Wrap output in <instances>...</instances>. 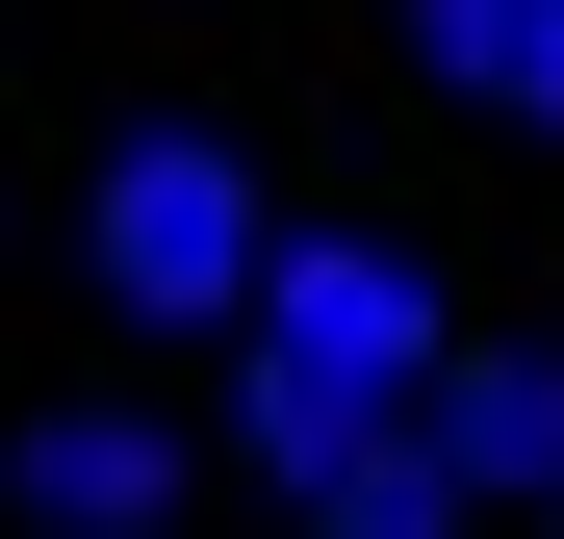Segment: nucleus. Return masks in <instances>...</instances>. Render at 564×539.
<instances>
[{
	"label": "nucleus",
	"instance_id": "obj_2",
	"mask_svg": "<svg viewBox=\"0 0 564 539\" xmlns=\"http://www.w3.org/2000/svg\"><path fill=\"white\" fill-rule=\"evenodd\" d=\"M257 359H308V386H359V411H436L462 386V309H436V257H386V231H282Z\"/></svg>",
	"mask_w": 564,
	"mask_h": 539
},
{
	"label": "nucleus",
	"instance_id": "obj_7",
	"mask_svg": "<svg viewBox=\"0 0 564 539\" xmlns=\"http://www.w3.org/2000/svg\"><path fill=\"white\" fill-rule=\"evenodd\" d=\"M411 52H436V77H513V52H539V0H411Z\"/></svg>",
	"mask_w": 564,
	"mask_h": 539
},
{
	"label": "nucleus",
	"instance_id": "obj_1",
	"mask_svg": "<svg viewBox=\"0 0 564 539\" xmlns=\"http://www.w3.org/2000/svg\"><path fill=\"white\" fill-rule=\"evenodd\" d=\"M77 257H104L129 334H257L282 231H257V154L231 129H104V180H77Z\"/></svg>",
	"mask_w": 564,
	"mask_h": 539
},
{
	"label": "nucleus",
	"instance_id": "obj_8",
	"mask_svg": "<svg viewBox=\"0 0 564 539\" xmlns=\"http://www.w3.org/2000/svg\"><path fill=\"white\" fill-rule=\"evenodd\" d=\"M513 104H539V129H564V0H539V52H513Z\"/></svg>",
	"mask_w": 564,
	"mask_h": 539
},
{
	"label": "nucleus",
	"instance_id": "obj_3",
	"mask_svg": "<svg viewBox=\"0 0 564 539\" xmlns=\"http://www.w3.org/2000/svg\"><path fill=\"white\" fill-rule=\"evenodd\" d=\"M411 436H436L462 488H539V514H564V334H462V386H436Z\"/></svg>",
	"mask_w": 564,
	"mask_h": 539
},
{
	"label": "nucleus",
	"instance_id": "obj_4",
	"mask_svg": "<svg viewBox=\"0 0 564 539\" xmlns=\"http://www.w3.org/2000/svg\"><path fill=\"white\" fill-rule=\"evenodd\" d=\"M0 488H26L52 539H154V514H180V436H154V411H26Z\"/></svg>",
	"mask_w": 564,
	"mask_h": 539
},
{
	"label": "nucleus",
	"instance_id": "obj_6",
	"mask_svg": "<svg viewBox=\"0 0 564 539\" xmlns=\"http://www.w3.org/2000/svg\"><path fill=\"white\" fill-rule=\"evenodd\" d=\"M462 514H488V488H462L436 436H359V463L308 488V539H462Z\"/></svg>",
	"mask_w": 564,
	"mask_h": 539
},
{
	"label": "nucleus",
	"instance_id": "obj_5",
	"mask_svg": "<svg viewBox=\"0 0 564 539\" xmlns=\"http://www.w3.org/2000/svg\"><path fill=\"white\" fill-rule=\"evenodd\" d=\"M231 436H257L282 488H334L359 436H411V411H359V386H308V359H231Z\"/></svg>",
	"mask_w": 564,
	"mask_h": 539
}]
</instances>
